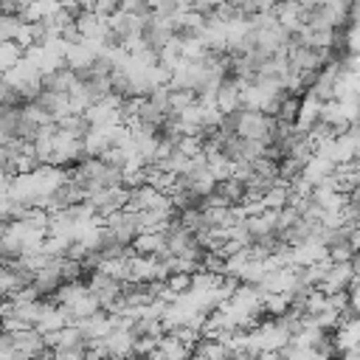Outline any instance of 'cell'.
<instances>
[{
	"mask_svg": "<svg viewBox=\"0 0 360 360\" xmlns=\"http://www.w3.org/2000/svg\"><path fill=\"white\" fill-rule=\"evenodd\" d=\"M346 290H349V307H352V312L360 315V278H352V284Z\"/></svg>",
	"mask_w": 360,
	"mask_h": 360,
	"instance_id": "cell-7",
	"label": "cell"
},
{
	"mask_svg": "<svg viewBox=\"0 0 360 360\" xmlns=\"http://www.w3.org/2000/svg\"><path fill=\"white\" fill-rule=\"evenodd\" d=\"M352 256H354V248H352L349 242H335V245H329V259H332V262H352Z\"/></svg>",
	"mask_w": 360,
	"mask_h": 360,
	"instance_id": "cell-6",
	"label": "cell"
},
{
	"mask_svg": "<svg viewBox=\"0 0 360 360\" xmlns=\"http://www.w3.org/2000/svg\"><path fill=\"white\" fill-rule=\"evenodd\" d=\"M20 53H22L20 45H14V42H0V76L20 59Z\"/></svg>",
	"mask_w": 360,
	"mask_h": 360,
	"instance_id": "cell-5",
	"label": "cell"
},
{
	"mask_svg": "<svg viewBox=\"0 0 360 360\" xmlns=\"http://www.w3.org/2000/svg\"><path fill=\"white\" fill-rule=\"evenodd\" d=\"M332 169H335V163H332L329 158H323V155L312 152V155H309V160H307V163H304V169H301V177H307V180L315 186V183H321L326 174H332Z\"/></svg>",
	"mask_w": 360,
	"mask_h": 360,
	"instance_id": "cell-2",
	"label": "cell"
},
{
	"mask_svg": "<svg viewBox=\"0 0 360 360\" xmlns=\"http://www.w3.org/2000/svg\"><path fill=\"white\" fill-rule=\"evenodd\" d=\"M298 104H301V96L287 93V96H284V101H281V107H278V112H276V118H278V121H287V124H295Z\"/></svg>",
	"mask_w": 360,
	"mask_h": 360,
	"instance_id": "cell-3",
	"label": "cell"
},
{
	"mask_svg": "<svg viewBox=\"0 0 360 360\" xmlns=\"http://www.w3.org/2000/svg\"><path fill=\"white\" fill-rule=\"evenodd\" d=\"M163 284L172 290V292H186L188 287H191V273H183V270H172L166 278H163Z\"/></svg>",
	"mask_w": 360,
	"mask_h": 360,
	"instance_id": "cell-4",
	"label": "cell"
},
{
	"mask_svg": "<svg viewBox=\"0 0 360 360\" xmlns=\"http://www.w3.org/2000/svg\"><path fill=\"white\" fill-rule=\"evenodd\" d=\"M321 98L318 96H312L309 90H304V96H301V104H298V112H295V127L298 129H309L315 121H318V115H321Z\"/></svg>",
	"mask_w": 360,
	"mask_h": 360,
	"instance_id": "cell-1",
	"label": "cell"
},
{
	"mask_svg": "<svg viewBox=\"0 0 360 360\" xmlns=\"http://www.w3.org/2000/svg\"><path fill=\"white\" fill-rule=\"evenodd\" d=\"M352 270H354V278H360V250H354L352 256Z\"/></svg>",
	"mask_w": 360,
	"mask_h": 360,
	"instance_id": "cell-8",
	"label": "cell"
}]
</instances>
